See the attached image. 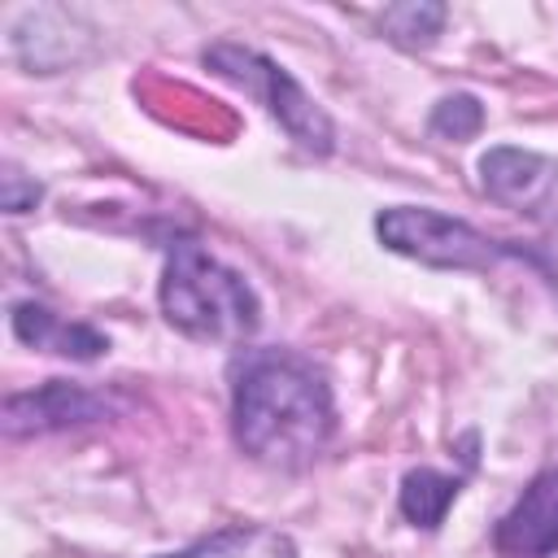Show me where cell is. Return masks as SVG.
Segmentation results:
<instances>
[{
	"label": "cell",
	"mask_w": 558,
	"mask_h": 558,
	"mask_svg": "<svg viewBox=\"0 0 558 558\" xmlns=\"http://www.w3.org/2000/svg\"><path fill=\"white\" fill-rule=\"evenodd\" d=\"M231 436L270 471H305L336 436L323 366L296 349H244L231 362Z\"/></svg>",
	"instance_id": "cell-1"
},
{
	"label": "cell",
	"mask_w": 558,
	"mask_h": 558,
	"mask_svg": "<svg viewBox=\"0 0 558 558\" xmlns=\"http://www.w3.org/2000/svg\"><path fill=\"white\" fill-rule=\"evenodd\" d=\"M157 301L161 318L201 344H244L262 327V301L253 283L196 240H170Z\"/></svg>",
	"instance_id": "cell-2"
},
{
	"label": "cell",
	"mask_w": 558,
	"mask_h": 558,
	"mask_svg": "<svg viewBox=\"0 0 558 558\" xmlns=\"http://www.w3.org/2000/svg\"><path fill=\"white\" fill-rule=\"evenodd\" d=\"M201 61L218 78H227L231 87H240L244 96H253L283 126V135L296 148H305L314 157H327L336 148V126H331L327 109L279 61H270L266 52H257L248 44H235V39H218V44H209L201 52Z\"/></svg>",
	"instance_id": "cell-3"
},
{
	"label": "cell",
	"mask_w": 558,
	"mask_h": 558,
	"mask_svg": "<svg viewBox=\"0 0 558 558\" xmlns=\"http://www.w3.org/2000/svg\"><path fill=\"white\" fill-rule=\"evenodd\" d=\"M375 235L388 253L410 257L418 266L432 270H488L497 262L523 257L536 266V248L510 244V240H493L484 231H475L471 222L427 209V205H388L375 214Z\"/></svg>",
	"instance_id": "cell-4"
},
{
	"label": "cell",
	"mask_w": 558,
	"mask_h": 558,
	"mask_svg": "<svg viewBox=\"0 0 558 558\" xmlns=\"http://www.w3.org/2000/svg\"><path fill=\"white\" fill-rule=\"evenodd\" d=\"M480 192L527 222L558 227V157L493 144L480 157Z\"/></svg>",
	"instance_id": "cell-5"
},
{
	"label": "cell",
	"mask_w": 558,
	"mask_h": 558,
	"mask_svg": "<svg viewBox=\"0 0 558 558\" xmlns=\"http://www.w3.org/2000/svg\"><path fill=\"white\" fill-rule=\"evenodd\" d=\"M113 410H118V401L109 392H96V388L70 384V379H48L31 392H9L0 423H4L9 440H22V436H48V432L100 423Z\"/></svg>",
	"instance_id": "cell-6"
},
{
	"label": "cell",
	"mask_w": 558,
	"mask_h": 558,
	"mask_svg": "<svg viewBox=\"0 0 558 558\" xmlns=\"http://www.w3.org/2000/svg\"><path fill=\"white\" fill-rule=\"evenodd\" d=\"M493 545L501 558H554L558 554V466L527 480L514 506L497 519Z\"/></svg>",
	"instance_id": "cell-7"
},
{
	"label": "cell",
	"mask_w": 558,
	"mask_h": 558,
	"mask_svg": "<svg viewBox=\"0 0 558 558\" xmlns=\"http://www.w3.org/2000/svg\"><path fill=\"white\" fill-rule=\"evenodd\" d=\"M13 57L31 74H61L65 65L83 61L92 52V26L70 9H26L9 31Z\"/></svg>",
	"instance_id": "cell-8"
},
{
	"label": "cell",
	"mask_w": 558,
	"mask_h": 558,
	"mask_svg": "<svg viewBox=\"0 0 558 558\" xmlns=\"http://www.w3.org/2000/svg\"><path fill=\"white\" fill-rule=\"evenodd\" d=\"M9 327L22 344L48 349V353H61V357H74V362H96L100 353H109L105 331H96L92 323H78V318H61L44 301H13Z\"/></svg>",
	"instance_id": "cell-9"
},
{
	"label": "cell",
	"mask_w": 558,
	"mask_h": 558,
	"mask_svg": "<svg viewBox=\"0 0 558 558\" xmlns=\"http://www.w3.org/2000/svg\"><path fill=\"white\" fill-rule=\"evenodd\" d=\"M157 558H296V545L288 532L270 523H231L192 541L187 549L157 554Z\"/></svg>",
	"instance_id": "cell-10"
},
{
	"label": "cell",
	"mask_w": 558,
	"mask_h": 558,
	"mask_svg": "<svg viewBox=\"0 0 558 558\" xmlns=\"http://www.w3.org/2000/svg\"><path fill=\"white\" fill-rule=\"evenodd\" d=\"M458 493H462V475H445L436 466H410L397 488V510L410 527L436 532L445 523L449 506L458 501Z\"/></svg>",
	"instance_id": "cell-11"
},
{
	"label": "cell",
	"mask_w": 558,
	"mask_h": 558,
	"mask_svg": "<svg viewBox=\"0 0 558 558\" xmlns=\"http://www.w3.org/2000/svg\"><path fill=\"white\" fill-rule=\"evenodd\" d=\"M449 9L445 4H432V0H410V4H388L379 13V26L388 31L392 44L401 48H432L440 26H445Z\"/></svg>",
	"instance_id": "cell-12"
},
{
	"label": "cell",
	"mask_w": 558,
	"mask_h": 558,
	"mask_svg": "<svg viewBox=\"0 0 558 558\" xmlns=\"http://www.w3.org/2000/svg\"><path fill=\"white\" fill-rule=\"evenodd\" d=\"M480 126H484V105H480V96H471V92H449V96H440V100L432 105V118H427V131H432L436 140H453V144L480 135Z\"/></svg>",
	"instance_id": "cell-13"
},
{
	"label": "cell",
	"mask_w": 558,
	"mask_h": 558,
	"mask_svg": "<svg viewBox=\"0 0 558 558\" xmlns=\"http://www.w3.org/2000/svg\"><path fill=\"white\" fill-rule=\"evenodd\" d=\"M39 201H44V183L31 179V174H22V170L9 161L4 174H0V205H4V214H26V209H35Z\"/></svg>",
	"instance_id": "cell-14"
}]
</instances>
